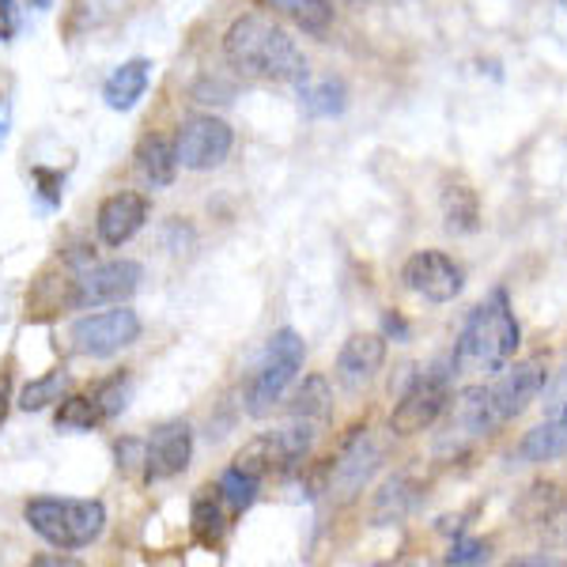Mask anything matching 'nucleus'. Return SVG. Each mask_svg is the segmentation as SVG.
<instances>
[{
  "instance_id": "1",
  "label": "nucleus",
  "mask_w": 567,
  "mask_h": 567,
  "mask_svg": "<svg viewBox=\"0 0 567 567\" xmlns=\"http://www.w3.org/2000/svg\"><path fill=\"white\" fill-rule=\"evenodd\" d=\"M548 382V363L542 355L523 363H507L503 371L492 374V382H477V386H465L454 393L451 424L446 432L454 439H484L499 432L503 424H511L515 416H523L529 405L537 401V393Z\"/></svg>"
},
{
  "instance_id": "2",
  "label": "nucleus",
  "mask_w": 567,
  "mask_h": 567,
  "mask_svg": "<svg viewBox=\"0 0 567 567\" xmlns=\"http://www.w3.org/2000/svg\"><path fill=\"white\" fill-rule=\"evenodd\" d=\"M224 58L231 69L258 80H272V84H299L310 72L296 39L265 12H246L227 27Z\"/></svg>"
},
{
  "instance_id": "3",
  "label": "nucleus",
  "mask_w": 567,
  "mask_h": 567,
  "mask_svg": "<svg viewBox=\"0 0 567 567\" xmlns=\"http://www.w3.org/2000/svg\"><path fill=\"white\" fill-rule=\"evenodd\" d=\"M518 344H523V329H518L507 291L496 288L465 318L458 344H454V371L496 374L515 360Z\"/></svg>"
},
{
  "instance_id": "4",
  "label": "nucleus",
  "mask_w": 567,
  "mask_h": 567,
  "mask_svg": "<svg viewBox=\"0 0 567 567\" xmlns=\"http://www.w3.org/2000/svg\"><path fill=\"white\" fill-rule=\"evenodd\" d=\"M23 518L58 553H76V548L95 545L106 529V507L99 499L39 496V499H27Z\"/></svg>"
},
{
  "instance_id": "5",
  "label": "nucleus",
  "mask_w": 567,
  "mask_h": 567,
  "mask_svg": "<svg viewBox=\"0 0 567 567\" xmlns=\"http://www.w3.org/2000/svg\"><path fill=\"white\" fill-rule=\"evenodd\" d=\"M307 363V344L296 329H277L265 344V355L254 368L250 382H246V413L250 416H269L272 409L284 401L291 382L299 379Z\"/></svg>"
},
{
  "instance_id": "6",
  "label": "nucleus",
  "mask_w": 567,
  "mask_h": 567,
  "mask_svg": "<svg viewBox=\"0 0 567 567\" xmlns=\"http://www.w3.org/2000/svg\"><path fill=\"white\" fill-rule=\"evenodd\" d=\"M72 349L80 355H91V360H106V355L130 349V344L141 341V315L130 307L117 303L114 310H103L99 315H84L72 322Z\"/></svg>"
},
{
  "instance_id": "7",
  "label": "nucleus",
  "mask_w": 567,
  "mask_h": 567,
  "mask_svg": "<svg viewBox=\"0 0 567 567\" xmlns=\"http://www.w3.org/2000/svg\"><path fill=\"white\" fill-rule=\"evenodd\" d=\"M451 405V371H424L413 379V386L401 393V401L390 413V432L393 435H420L435 424Z\"/></svg>"
},
{
  "instance_id": "8",
  "label": "nucleus",
  "mask_w": 567,
  "mask_h": 567,
  "mask_svg": "<svg viewBox=\"0 0 567 567\" xmlns=\"http://www.w3.org/2000/svg\"><path fill=\"white\" fill-rule=\"evenodd\" d=\"M231 148H235V130L224 117L213 114L186 117L175 133V155L182 171H213L231 155Z\"/></svg>"
},
{
  "instance_id": "9",
  "label": "nucleus",
  "mask_w": 567,
  "mask_h": 567,
  "mask_svg": "<svg viewBox=\"0 0 567 567\" xmlns=\"http://www.w3.org/2000/svg\"><path fill=\"white\" fill-rule=\"evenodd\" d=\"M144 269L141 261L117 258V261H103L91 265L87 272L76 277V288H72V310H99V307H117L141 288Z\"/></svg>"
},
{
  "instance_id": "10",
  "label": "nucleus",
  "mask_w": 567,
  "mask_h": 567,
  "mask_svg": "<svg viewBox=\"0 0 567 567\" xmlns=\"http://www.w3.org/2000/svg\"><path fill=\"white\" fill-rule=\"evenodd\" d=\"M401 280L409 291H416L427 303H454L465 288V269L443 250H416L401 265Z\"/></svg>"
},
{
  "instance_id": "11",
  "label": "nucleus",
  "mask_w": 567,
  "mask_h": 567,
  "mask_svg": "<svg viewBox=\"0 0 567 567\" xmlns=\"http://www.w3.org/2000/svg\"><path fill=\"white\" fill-rule=\"evenodd\" d=\"M194 462V427L186 420H167L144 443V481H171Z\"/></svg>"
},
{
  "instance_id": "12",
  "label": "nucleus",
  "mask_w": 567,
  "mask_h": 567,
  "mask_svg": "<svg viewBox=\"0 0 567 567\" xmlns=\"http://www.w3.org/2000/svg\"><path fill=\"white\" fill-rule=\"evenodd\" d=\"M148 213H152V200L136 189H122V194H110L103 205H99V216H95V231L99 239L106 246H125L148 224Z\"/></svg>"
},
{
  "instance_id": "13",
  "label": "nucleus",
  "mask_w": 567,
  "mask_h": 567,
  "mask_svg": "<svg viewBox=\"0 0 567 567\" xmlns=\"http://www.w3.org/2000/svg\"><path fill=\"white\" fill-rule=\"evenodd\" d=\"M386 363V337L382 333H352L337 352V379L344 390H363Z\"/></svg>"
},
{
  "instance_id": "14",
  "label": "nucleus",
  "mask_w": 567,
  "mask_h": 567,
  "mask_svg": "<svg viewBox=\"0 0 567 567\" xmlns=\"http://www.w3.org/2000/svg\"><path fill=\"white\" fill-rule=\"evenodd\" d=\"M379 462H382V446L368 435V427H355V435L349 439V446H344L341 458H337V465H333L337 492H341L344 499H352L355 492L374 477Z\"/></svg>"
},
{
  "instance_id": "15",
  "label": "nucleus",
  "mask_w": 567,
  "mask_h": 567,
  "mask_svg": "<svg viewBox=\"0 0 567 567\" xmlns=\"http://www.w3.org/2000/svg\"><path fill=\"white\" fill-rule=\"evenodd\" d=\"M133 167L152 189H167L171 182L178 178L175 141H171V136H163V133L141 136V144H136V152H133Z\"/></svg>"
},
{
  "instance_id": "16",
  "label": "nucleus",
  "mask_w": 567,
  "mask_h": 567,
  "mask_svg": "<svg viewBox=\"0 0 567 567\" xmlns=\"http://www.w3.org/2000/svg\"><path fill=\"white\" fill-rule=\"evenodd\" d=\"M439 213H443V227L451 235H473L481 227L477 189L465 178H446L439 189Z\"/></svg>"
},
{
  "instance_id": "17",
  "label": "nucleus",
  "mask_w": 567,
  "mask_h": 567,
  "mask_svg": "<svg viewBox=\"0 0 567 567\" xmlns=\"http://www.w3.org/2000/svg\"><path fill=\"white\" fill-rule=\"evenodd\" d=\"M567 454V401L560 409H553V416L542 420L534 432L523 435L518 443V458L529 462V465H545V462H556Z\"/></svg>"
},
{
  "instance_id": "18",
  "label": "nucleus",
  "mask_w": 567,
  "mask_h": 567,
  "mask_svg": "<svg viewBox=\"0 0 567 567\" xmlns=\"http://www.w3.org/2000/svg\"><path fill=\"white\" fill-rule=\"evenodd\" d=\"M227 518H231V511H227V503L219 499V492L213 488V484L197 488L194 507H189V529H194V542L205 545V548H219L227 537Z\"/></svg>"
},
{
  "instance_id": "19",
  "label": "nucleus",
  "mask_w": 567,
  "mask_h": 567,
  "mask_svg": "<svg viewBox=\"0 0 567 567\" xmlns=\"http://www.w3.org/2000/svg\"><path fill=\"white\" fill-rule=\"evenodd\" d=\"M148 80H152V61L133 58V61H125V65H117L103 84L106 106L117 110V114L133 110L144 99V91H148Z\"/></svg>"
},
{
  "instance_id": "20",
  "label": "nucleus",
  "mask_w": 567,
  "mask_h": 567,
  "mask_svg": "<svg viewBox=\"0 0 567 567\" xmlns=\"http://www.w3.org/2000/svg\"><path fill=\"white\" fill-rule=\"evenodd\" d=\"M72 288H76V277H65V272H42L39 280L27 291V318L42 322V318H58L72 310Z\"/></svg>"
},
{
  "instance_id": "21",
  "label": "nucleus",
  "mask_w": 567,
  "mask_h": 567,
  "mask_svg": "<svg viewBox=\"0 0 567 567\" xmlns=\"http://www.w3.org/2000/svg\"><path fill=\"white\" fill-rule=\"evenodd\" d=\"M299 106L310 117H341L349 110V87L337 76H318L310 80V72L299 80Z\"/></svg>"
},
{
  "instance_id": "22",
  "label": "nucleus",
  "mask_w": 567,
  "mask_h": 567,
  "mask_svg": "<svg viewBox=\"0 0 567 567\" xmlns=\"http://www.w3.org/2000/svg\"><path fill=\"white\" fill-rule=\"evenodd\" d=\"M420 499V484L409 477V473H393V477L374 492V507H371V518L379 526L386 523H401L409 511L416 507Z\"/></svg>"
},
{
  "instance_id": "23",
  "label": "nucleus",
  "mask_w": 567,
  "mask_h": 567,
  "mask_svg": "<svg viewBox=\"0 0 567 567\" xmlns=\"http://www.w3.org/2000/svg\"><path fill=\"white\" fill-rule=\"evenodd\" d=\"M265 8H272V12L288 16L296 27H303L307 34H315V39H322V34L333 27V0H261Z\"/></svg>"
},
{
  "instance_id": "24",
  "label": "nucleus",
  "mask_w": 567,
  "mask_h": 567,
  "mask_svg": "<svg viewBox=\"0 0 567 567\" xmlns=\"http://www.w3.org/2000/svg\"><path fill=\"white\" fill-rule=\"evenodd\" d=\"M216 492H219V499L227 503V511H231V515H243V511H250L254 499H258L261 477H254V473H246V470H239V465L231 462L224 473H219Z\"/></svg>"
},
{
  "instance_id": "25",
  "label": "nucleus",
  "mask_w": 567,
  "mask_h": 567,
  "mask_svg": "<svg viewBox=\"0 0 567 567\" xmlns=\"http://www.w3.org/2000/svg\"><path fill=\"white\" fill-rule=\"evenodd\" d=\"M329 409H333V393H329V382L326 374H307L303 386L296 390V398H291V416L299 420H326Z\"/></svg>"
},
{
  "instance_id": "26",
  "label": "nucleus",
  "mask_w": 567,
  "mask_h": 567,
  "mask_svg": "<svg viewBox=\"0 0 567 567\" xmlns=\"http://www.w3.org/2000/svg\"><path fill=\"white\" fill-rule=\"evenodd\" d=\"M53 420H58V427H65V432H91V427L106 424L91 393H72V398H65L58 405V416Z\"/></svg>"
},
{
  "instance_id": "27",
  "label": "nucleus",
  "mask_w": 567,
  "mask_h": 567,
  "mask_svg": "<svg viewBox=\"0 0 567 567\" xmlns=\"http://www.w3.org/2000/svg\"><path fill=\"white\" fill-rule=\"evenodd\" d=\"M69 374L65 371H45L39 374L34 382H27L23 393H20V409L23 413H42L45 405H53V401H61V390H65Z\"/></svg>"
},
{
  "instance_id": "28",
  "label": "nucleus",
  "mask_w": 567,
  "mask_h": 567,
  "mask_svg": "<svg viewBox=\"0 0 567 567\" xmlns=\"http://www.w3.org/2000/svg\"><path fill=\"white\" fill-rule=\"evenodd\" d=\"M91 398H95V405H99V413H103V420L122 416V409L130 405V374H125V371L110 374V379H103L95 390H91Z\"/></svg>"
},
{
  "instance_id": "29",
  "label": "nucleus",
  "mask_w": 567,
  "mask_h": 567,
  "mask_svg": "<svg viewBox=\"0 0 567 567\" xmlns=\"http://www.w3.org/2000/svg\"><path fill=\"white\" fill-rule=\"evenodd\" d=\"M446 564H454V567H465V564H488L492 560V545L488 542H481V537H465L458 534L454 537V545H451V553L443 556Z\"/></svg>"
},
{
  "instance_id": "30",
  "label": "nucleus",
  "mask_w": 567,
  "mask_h": 567,
  "mask_svg": "<svg viewBox=\"0 0 567 567\" xmlns=\"http://www.w3.org/2000/svg\"><path fill=\"white\" fill-rule=\"evenodd\" d=\"M31 178H34V186H39V194L45 205H61V197H65V178L58 175V171H45V167H34L31 171Z\"/></svg>"
},
{
  "instance_id": "31",
  "label": "nucleus",
  "mask_w": 567,
  "mask_h": 567,
  "mask_svg": "<svg viewBox=\"0 0 567 567\" xmlns=\"http://www.w3.org/2000/svg\"><path fill=\"white\" fill-rule=\"evenodd\" d=\"M114 454H117V470L122 473L136 470V465L144 470V443L141 439H122V443L114 446Z\"/></svg>"
},
{
  "instance_id": "32",
  "label": "nucleus",
  "mask_w": 567,
  "mask_h": 567,
  "mask_svg": "<svg viewBox=\"0 0 567 567\" xmlns=\"http://www.w3.org/2000/svg\"><path fill=\"white\" fill-rule=\"evenodd\" d=\"M20 34V8L16 0H0V42H12Z\"/></svg>"
},
{
  "instance_id": "33",
  "label": "nucleus",
  "mask_w": 567,
  "mask_h": 567,
  "mask_svg": "<svg viewBox=\"0 0 567 567\" xmlns=\"http://www.w3.org/2000/svg\"><path fill=\"white\" fill-rule=\"evenodd\" d=\"M382 337H386V341L393 337L398 344H405L409 341V322L401 315H386V318H382Z\"/></svg>"
},
{
  "instance_id": "34",
  "label": "nucleus",
  "mask_w": 567,
  "mask_h": 567,
  "mask_svg": "<svg viewBox=\"0 0 567 567\" xmlns=\"http://www.w3.org/2000/svg\"><path fill=\"white\" fill-rule=\"evenodd\" d=\"M8 409H12V371L0 368V424H4Z\"/></svg>"
},
{
  "instance_id": "35",
  "label": "nucleus",
  "mask_w": 567,
  "mask_h": 567,
  "mask_svg": "<svg viewBox=\"0 0 567 567\" xmlns=\"http://www.w3.org/2000/svg\"><path fill=\"white\" fill-rule=\"evenodd\" d=\"M31 564L34 567H76V560H72V556H34Z\"/></svg>"
},
{
  "instance_id": "36",
  "label": "nucleus",
  "mask_w": 567,
  "mask_h": 567,
  "mask_svg": "<svg viewBox=\"0 0 567 567\" xmlns=\"http://www.w3.org/2000/svg\"><path fill=\"white\" fill-rule=\"evenodd\" d=\"M8 133V106H0V141H4Z\"/></svg>"
},
{
  "instance_id": "37",
  "label": "nucleus",
  "mask_w": 567,
  "mask_h": 567,
  "mask_svg": "<svg viewBox=\"0 0 567 567\" xmlns=\"http://www.w3.org/2000/svg\"><path fill=\"white\" fill-rule=\"evenodd\" d=\"M31 4H34V8H50L53 0H31Z\"/></svg>"
},
{
  "instance_id": "38",
  "label": "nucleus",
  "mask_w": 567,
  "mask_h": 567,
  "mask_svg": "<svg viewBox=\"0 0 567 567\" xmlns=\"http://www.w3.org/2000/svg\"><path fill=\"white\" fill-rule=\"evenodd\" d=\"M352 4H360V0H352Z\"/></svg>"
},
{
  "instance_id": "39",
  "label": "nucleus",
  "mask_w": 567,
  "mask_h": 567,
  "mask_svg": "<svg viewBox=\"0 0 567 567\" xmlns=\"http://www.w3.org/2000/svg\"><path fill=\"white\" fill-rule=\"evenodd\" d=\"M564 529H567V526H564Z\"/></svg>"
}]
</instances>
